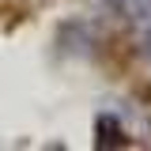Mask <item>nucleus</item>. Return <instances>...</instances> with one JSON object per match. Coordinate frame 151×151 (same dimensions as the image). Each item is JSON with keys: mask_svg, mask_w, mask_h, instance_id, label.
Returning <instances> with one entry per match:
<instances>
[{"mask_svg": "<svg viewBox=\"0 0 151 151\" xmlns=\"http://www.w3.org/2000/svg\"><path fill=\"white\" fill-rule=\"evenodd\" d=\"M110 4H117L129 15H151V0H110Z\"/></svg>", "mask_w": 151, "mask_h": 151, "instance_id": "obj_1", "label": "nucleus"}, {"mask_svg": "<svg viewBox=\"0 0 151 151\" xmlns=\"http://www.w3.org/2000/svg\"><path fill=\"white\" fill-rule=\"evenodd\" d=\"M144 45H147V60H151V30H147V42H144Z\"/></svg>", "mask_w": 151, "mask_h": 151, "instance_id": "obj_2", "label": "nucleus"}]
</instances>
